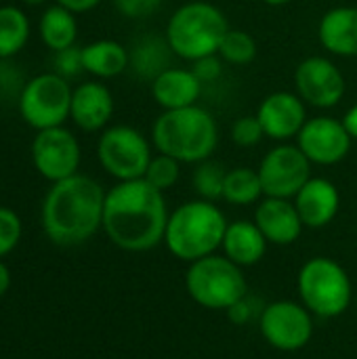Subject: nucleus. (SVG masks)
Listing matches in <instances>:
<instances>
[{
    "instance_id": "nucleus-24",
    "label": "nucleus",
    "mask_w": 357,
    "mask_h": 359,
    "mask_svg": "<svg viewBox=\"0 0 357 359\" xmlns=\"http://www.w3.org/2000/svg\"><path fill=\"white\" fill-rule=\"evenodd\" d=\"M175 55L168 46L166 40L160 38H143L139 40L133 50H128L130 57V67L139 78H149L154 80L156 76H160L164 69H168V57Z\"/></svg>"
},
{
    "instance_id": "nucleus-21",
    "label": "nucleus",
    "mask_w": 357,
    "mask_h": 359,
    "mask_svg": "<svg viewBox=\"0 0 357 359\" xmlns=\"http://www.w3.org/2000/svg\"><path fill=\"white\" fill-rule=\"evenodd\" d=\"M267 244L269 242L265 240L255 221H234L227 225L221 248L229 261L244 269L257 265L265 257Z\"/></svg>"
},
{
    "instance_id": "nucleus-30",
    "label": "nucleus",
    "mask_w": 357,
    "mask_h": 359,
    "mask_svg": "<svg viewBox=\"0 0 357 359\" xmlns=\"http://www.w3.org/2000/svg\"><path fill=\"white\" fill-rule=\"evenodd\" d=\"M263 137H265V130L257 116H242L231 126V141L240 147H252L261 143Z\"/></svg>"
},
{
    "instance_id": "nucleus-11",
    "label": "nucleus",
    "mask_w": 357,
    "mask_h": 359,
    "mask_svg": "<svg viewBox=\"0 0 357 359\" xmlns=\"http://www.w3.org/2000/svg\"><path fill=\"white\" fill-rule=\"evenodd\" d=\"M263 196L292 200L311 179V162L299 145L282 143L265 154L259 168Z\"/></svg>"
},
{
    "instance_id": "nucleus-28",
    "label": "nucleus",
    "mask_w": 357,
    "mask_h": 359,
    "mask_svg": "<svg viewBox=\"0 0 357 359\" xmlns=\"http://www.w3.org/2000/svg\"><path fill=\"white\" fill-rule=\"evenodd\" d=\"M219 57L231 65H246L257 57V42L248 32L229 27V32L221 42Z\"/></svg>"
},
{
    "instance_id": "nucleus-7",
    "label": "nucleus",
    "mask_w": 357,
    "mask_h": 359,
    "mask_svg": "<svg viewBox=\"0 0 357 359\" xmlns=\"http://www.w3.org/2000/svg\"><path fill=\"white\" fill-rule=\"evenodd\" d=\"M185 288L194 303L213 311H229L248 292L242 267L225 255H210L189 263Z\"/></svg>"
},
{
    "instance_id": "nucleus-27",
    "label": "nucleus",
    "mask_w": 357,
    "mask_h": 359,
    "mask_svg": "<svg viewBox=\"0 0 357 359\" xmlns=\"http://www.w3.org/2000/svg\"><path fill=\"white\" fill-rule=\"evenodd\" d=\"M225 175L227 170L219 164L213 162L210 158L200 162L194 170V189L202 200L217 202L223 198V187H225Z\"/></svg>"
},
{
    "instance_id": "nucleus-20",
    "label": "nucleus",
    "mask_w": 357,
    "mask_h": 359,
    "mask_svg": "<svg viewBox=\"0 0 357 359\" xmlns=\"http://www.w3.org/2000/svg\"><path fill=\"white\" fill-rule=\"evenodd\" d=\"M320 42L339 57H357V6H335L320 21Z\"/></svg>"
},
{
    "instance_id": "nucleus-5",
    "label": "nucleus",
    "mask_w": 357,
    "mask_h": 359,
    "mask_svg": "<svg viewBox=\"0 0 357 359\" xmlns=\"http://www.w3.org/2000/svg\"><path fill=\"white\" fill-rule=\"evenodd\" d=\"M229 32L223 11L210 2L181 4L166 25V42L170 50L185 59L198 61L208 55H219L221 42Z\"/></svg>"
},
{
    "instance_id": "nucleus-38",
    "label": "nucleus",
    "mask_w": 357,
    "mask_h": 359,
    "mask_svg": "<svg viewBox=\"0 0 357 359\" xmlns=\"http://www.w3.org/2000/svg\"><path fill=\"white\" fill-rule=\"evenodd\" d=\"M8 286H11V271H8V267L0 261V297L6 294Z\"/></svg>"
},
{
    "instance_id": "nucleus-22",
    "label": "nucleus",
    "mask_w": 357,
    "mask_h": 359,
    "mask_svg": "<svg viewBox=\"0 0 357 359\" xmlns=\"http://www.w3.org/2000/svg\"><path fill=\"white\" fill-rule=\"evenodd\" d=\"M128 63V50L116 40H95L82 46L84 72L93 74L95 78H116L126 72Z\"/></svg>"
},
{
    "instance_id": "nucleus-31",
    "label": "nucleus",
    "mask_w": 357,
    "mask_h": 359,
    "mask_svg": "<svg viewBox=\"0 0 357 359\" xmlns=\"http://www.w3.org/2000/svg\"><path fill=\"white\" fill-rule=\"evenodd\" d=\"M21 238V221L15 210L0 206V259L8 255Z\"/></svg>"
},
{
    "instance_id": "nucleus-12",
    "label": "nucleus",
    "mask_w": 357,
    "mask_h": 359,
    "mask_svg": "<svg viewBox=\"0 0 357 359\" xmlns=\"http://www.w3.org/2000/svg\"><path fill=\"white\" fill-rule=\"evenodd\" d=\"M80 143L76 135L63 126L36 130L32 141V162L36 170L50 183L78 175Z\"/></svg>"
},
{
    "instance_id": "nucleus-32",
    "label": "nucleus",
    "mask_w": 357,
    "mask_h": 359,
    "mask_svg": "<svg viewBox=\"0 0 357 359\" xmlns=\"http://www.w3.org/2000/svg\"><path fill=\"white\" fill-rule=\"evenodd\" d=\"M53 65H55V72L59 76H63L65 80L78 76L80 72H84V65H82V48H78L74 44L69 48L57 50L55 57H53Z\"/></svg>"
},
{
    "instance_id": "nucleus-40",
    "label": "nucleus",
    "mask_w": 357,
    "mask_h": 359,
    "mask_svg": "<svg viewBox=\"0 0 357 359\" xmlns=\"http://www.w3.org/2000/svg\"><path fill=\"white\" fill-rule=\"evenodd\" d=\"M21 2H25V4H29V6H38V4H44L46 0H21Z\"/></svg>"
},
{
    "instance_id": "nucleus-41",
    "label": "nucleus",
    "mask_w": 357,
    "mask_h": 359,
    "mask_svg": "<svg viewBox=\"0 0 357 359\" xmlns=\"http://www.w3.org/2000/svg\"><path fill=\"white\" fill-rule=\"evenodd\" d=\"M353 301H356V309H357V294H356V299H353Z\"/></svg>"
},
{
    "instance_id": "nucleus-4",
    "label": "nucleus",
    "mask_w": 357,
    "mask_h": 359,
    "mask_svg": "<svg viewBox=\"0 0 357 359\" xmlns=\"http://www.w3.org/2000/svg\"><path fill=\"white\" fill-rule=\"evenodd\" d=\"M227 225L225 215L215 202L191 200L170 212L164 244L173 257L194 263L221 248Z\"/></svg>"
},
{
    "instance_id": "nucleus-10",
    "label": "nucleus",
    "mask_w": 357,
    "mask_h": 359,
    "mask_svg": "<svg viewBox=\"0 0 357 359\" xmlns=\"http://www.w3.org/2000/svg\"><path fill=\"white\" fill-rule=\"evenodd\" d=\"M259 330L267 345L295 353L309 345L314 337V313L295 301H276L261 311Z\"/></svg>"
},
{
    "instance_id": "nucleus-13",
    "label": "nucleus",
    "mask_w": 357,
    "mask_h": 359,
    "mask_svg": "<svg viewBox=\"0 0 357 359\" xmlns=\"http://www.w3.org/2000/svg\"><path fill=\"white\" fill-rule=\"evenodd\" d=\"M353 137L347 133L343 120L330 116L309 118L297 135V145L311 164L332 166L347 158Z\"/></svg>"
},
{
    "instance_id": "nucleus-17",
    "label": "nucleus",
    "mask_w": 357,
    "mask_h": 359,
    "mask_svg": "<svg viewBox=\"0 0 357 359\" xmlns=\"http://www.w3.org/2000/svg\"><path fill=\"white\" fill-rule=\"evenodd\" d=\"M292 200L303 225L309 229L330 225L341 208V194L337 185L322 177H311Z\"/></svg>"
},
{
    "instance_id": "nucleus-3",
    "label": "nucleus",
    "mask_w": 357,
    "mask_h": 359,
    "mask_svg": "<svg viewBox=\"0 0 357 359\" xmlns=\"http://www.w3.org/2000/svg\"><path fill=\"white\" fill-rule=\"evenodd\" d=\"M151 141L158 154H166L179 162L200 164L217 149L219 126L213 114L200 105L164 109L151 126Z\"/></svg>"
},
{
    "instance_id": "nucleus-2",
    "label": "nucleus",
    "mask_w": 357,
    "mask_h": 359,
    "mask_svg": "<svg viewBox=\"0 0 357 359\" xmlns=\"http://www.w3.org/2000/svg\"><path fill=\"white\" fill-rule=\"evenodd\" d=\"M103 187L86 177L74 175L53 183L42 202V227L57 246H76L103 227Z\"/></svg>"
},
{
    "instance_id": "nucleus-37",
    "label": "nucleus",
    "mask_w": 357,
    "mask_h": 359,
    "mask_svg": "<svg viewBox=\"0 0 357 359\" xmlns=\"http://www.w3.org/2000/svg\"><path fill=\"white\" fill-rule=\"evenodd\" d=\"M343 124H345V128H347V133L357 139V105L356 107H351L347 114H345V118H343Z\"/></svg>"
},
{
    "instance_id": "nucleus-26",
    "label": "nucleus",
    "mask_w": 357,
    "mask_h": 359,
    "mask_svg": "<svg viewBox=\"0 0 357 359\" xmlns=\"http://www.w3.org/2000/svg\"><path fill=\"white\" fill-rule=\"evenodd\" d=\"M263 196V185L259 179V172L246 166L227 170L225 175V187H223V200L234 206H250L259 202Z\"/></svg>"
},
{
    "instance_id": "nucleus-23",
    "label": "nucleus",
    "mask_w": 357,
    "mask_h": 359,
    "mask_svg": "<svg viewBox=\"0 0 357 359\" xmlns=\"http://www.w3.org/2000/svg\"><path fill=\"white\" fill-rule=\"evenodd\" d=\"M38 34H40V40L44 42V46L50 48L53 53L74 46L76 38H78L76 13H72L69 8H65L61 4L48 6L40 17Z\"/></svg>"
},
{
    "instance_id": "nucleus-33",
    "label": "nucleus",
    "mask_w": 357,
    "mask_h": 359,
    "mask_svg": "<svg viewBox=\"0 0 357 359\" xmlns=\"http://www.w3.org/2000/svg\"><path fill=\"white\" fill-rule=\"evenodd\" d=\"M25 86V80L21 76V72L17 69L15 63H11V59H0V97H8V95H21Z\"/></svg>"
},
{
    "instance_id": "nucleus-35",
    "label": "nucleus",
    "mask_w": 357,
    "mask_h": 359,
    "mask_svg": "<svg viewBox=\"0 0 357 359\" xmlns=\"http://www.w3.org/2000/svg\"><path fill=\"white\" fill-rule=\"evenodd\" d=\"M191 72L200 78V82H213L221 76V59L219 55H208V57H202L198 61H194V67Z\"/></svg>"
},
{
    "instance_id": "nucleus-18",
    "label": "nucleus",
    "mask_w": 357,
    "mask_h": 359,
    "mask_svg": "<svg viewBox=\"0 0 357 359\" xmlns=\"http://www.w3.org/2000/svg\"><path fill=\"white\" fill-rule=\"evenodd\" d=\"M114 116V97L112 90L101 82H84L72 93V111L69 118L74 124L86 133L103 130Z\"/></svg>"
},
{
    "instance_id": "nucleus-15",
    "label": "nucleus",
    "mask_w": 357,
    "mask_h": 359,
    "mask_svg": "<svg viewBox=\"0 0 357 359\" xmlns=\"http://www.w3.org/2000/svg\"><path fill=\"white\" fill-rule=\"evenodd\" d=\"M307 103L288 90L267 95L257 111V118L265 130V137L274 141H288L301 133L307 122Z\"/></svg>"
},
{
    "instance_id": "nucleus-16",
    "label": "nucleus",
    "mask_w": 357,
    "mask_h": 359,
    "mask_svg": "<svg viewBox=\"0 0 357 359\" xmlns=\"http://www.w3.org/2000/svg\"><path fill=\"white\" fill-rule=\"evenodd\" d=\"M255 223L269 244L288 246L303 233V221L295 202L286 198H263L255 210Z\"/></svg>"
},
{
    "instance_id": "nucleus-9",
    "label": "nucleus",
    "mask_w": 357,
    "mask_h": 359,
    "mask_svg": "<svg viewBox=\"0 0 357 359\" xmlns=\"http://www.w3.org/2000/svg\"><path fill=\"white\" fill-rule=\"evenodd\" d=\"M97 158L107 175L118 181L143 179L151 162V145L133 126L118 124L103 130L97 143Z\"/></svg>"
},
{
    "instance_id": "nucleus-19",
    "label": "nucleus",
    "mask_w": 357,
    "mask_h": 359,
    "mask_svg": "<svg viewBox=\"0 0 357 359\" xmlns=\"http://www.w3.org/2000/svg\"><path fill=\"white\" fill-rule=\"evenodd\" d=\"M202 82L191 69L168 67L151 80V95L164 109H181L198 105L202 95Z\"/></svg>"
},
{
    "instance_id": "nucleus-34",
    "label": "nucleus",
    "mask_w": 357,
    "mask_h": 359,
    "mask_svg": "<svg viewBox=\"0 0 357 359\" xmlns=\"http://www.w3.org/2000/svg\"><path fill=\"white\" fill-rule=\"evenodd\" d=\"M116 11L126 19H145L154 15L164 0H112Z\"/></svg>"
},
{
    "instance_id": "nucleus-36",
    "label": "nucleus",
    "mask_w": 357,
    "mask_h": 359,
    "mask_svg": "<svg viewBox=\"0 0 357 359\" xmlns=\"http://www.w3.org/2000/svg\"><path fill=\"white\" fill-rule=\"evenodd\" d=\"M57 4H61V6H65V8H69L72 13H88V11H93L95 6H99L101 4V0H57Z\"/></svg>"
},
{
    "instance_id": "nucleus-1",
    "label": "nucleus",
    "mask_w": 357,
    "mask_h": 359,
    "mask_svg": "<svg viewBox=\"0 0 357 359\" xmlns=\"http://www.w3.org/2000/svg\"><path fill=\"white\" fill-rule=\"evenodd\" d=\"M168 217L164 191L145 179L118 181L105 194L103 229L126 252H147L162 244Z\"/></svg>"
},
{
    "instance_id": "nucleus-39",
    "label": "nucleus",
    "mask_w": 357,
    "mask_h": 359,
    "mask_svg": "<svg viewBox=\"0 0 357 359\" xmlns=\"http://www.w3.org/2000/svg\"><path fill=\"white\" fill-rule=\"evenodd\" d=\"M261 2H265V4H269V6H284V4H288V2H292V0H261Z\"/></svg>"
},
{
    "instance_id": "nucleus-29",
    "label": "nucleus",
    "mask_w": 357,
    "mask_h": 359,
    "mask_svg": "<svg viewBox=\"0 0 357 359\" xmlns=\"http://www.w3.org/2000/svg\"><path fill=\"white\" fill-rule=\"evenodd\" d=\"M179 175H181V162L170 158V156H166V154H158V156L151 158L143 179L147 183H151L156 189L166 191V189L177 185Z\"/></svg>"
},
{
    "instance_id": "nucleus-8",
    "label": "nucleus",
    "mask_w": 357,
    "mask_h": 359,
    "mask_svg": "<svg viewBox=\"0 0 357 359\" xmlns=\"http://www.w3.org/2000/svg\"><path fill=\"white\" fill-rule=\"evenodd\" d=\"M72 86L57 72L29 78L17 99L19 116L34 130L63 126L72 111Z\"/></svg>"
},
{
    "instance_id": "nucleus-25",
    "label": "nucleus",
    "mask_w": 357,
    "mask_h": 359,
    "mask_svg": "<svg viewBox=\"0 0 357 359\" xmlns=\"http://www.w3.org/2000/svg\"><path fill=\"white\" fill-rule=\"evenodd\" d=\"M29 40V19L19 6H0V59H13Z\"/></svg>"
},
{
    "instance_id": "nucleus-14",
    "label": "nucleus",
    "mask_w": 357,
    "mask_h": 359,
    "mask_svg": "<svg viewBox=\"0 0 357 359\" xmlns=\"http://www.w3.org/2000/svg\"><path fill=\"white\" fill-rule=\"evenodd\" d=\"M297 95L314 107L330 109L345 95V78L341 69L326 57H307L295 72Z\"/></svg>"
},
{
    "instance_id": "nucleus-6",
    "label": "nucleus",
    "mask_w": 357,
    "mask_h": 359,
    "mask_svg": "<svg viewBox=\"0 0 357 359\" xmlns=\"http://www.w3.org/2000/svg\"><path fill=\"white\" fill-rule=\"evenodd\" d=\"M297 292L301 303L324 320L343 316L356 299L349 273L339 261L328 257L305 261L297 276Z\"/></svg>"
}]
</instances>
